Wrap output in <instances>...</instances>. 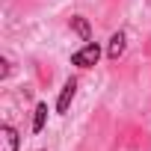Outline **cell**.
<instances>
[{"label":"cell","instance_id":"cell-3","mask_svg":"<svg viewBox=\"0 0 151 151\" xmlns=\"http://www.w3.org/2000/svg\"><path fill=\"white\" fill-rule=\"evenodd\" d=\"M74 89H77V80H68V83L62 86V95H59V101H56V110H59V113H68V104H71V98H74Z\"/></svg>","mask_w":151,"mask_h":151},{"label":"cell","instance_id":"cell-5","mask_svg":"<svg viewBox=\"0 0 151 151\" xmlns=\"http://www.w3.org/2000/svg\"><path fill=\"white\" fill-rule=\"evenodd\" d=\"M45 119H47V107L39 104V107H36V119H33V130H36V133L45 127Z\"/></svg>","mask_w":151,"mask_h":151},{"label":"cell","instance_id":"cell-1","mask_svg":"<svg viewBox=\"0 0 151 151\" xmlns=\"http://www.w3.org/2000/svg\"><path fill=\"white\" fill-rule=\"evenodd\" d=\"M98 56H101L98 45H86V47H80L77 53L71 56V62H74V65H83V68H89V65H95V62H98Z\"/></svg>","mask_w":151,"mask_h":151},{"label":"cell","instance_id":"cell-6","mask_svg":"<svg viewBox=\"0 0 151 151\" xmlns=\"http://www.w3.org/2000/svg\"><path fill=\"white\" fill-rule=\"evenodd\" d=\"M74 30H77L80 36H89V27H86V21H80V18H74Z\"/></svg>","mask_w":151,"mask_h":151},{"label":"cell","instance_id":"cell-4","mask_svg":"<svg viewBox=\"0 0 151 151\" xmlns=\"http://www.w3.org/2000/svg\"><path fill=\"white\" fill-rule=\"evenodd\" d=\"M122 50H124V33H116V36L110 39V56L116 59V56H119Z\"/></svg>","mask_w":151,"mask_h":151},{"label":"cell","instance_id":"cell-2","mask_svg":"<svg viewBox=\"0 0 151 151\" xmlns=\"http://www.w3.org/2000/svg\"><path fill=\"white\" fill-rule=\"evenodd\" d=\"M0 142H3V151H18V133H15V127H9V124L0 127Z\"/></svg>","mask_w":151,"mask_h":151}]
</instances>
